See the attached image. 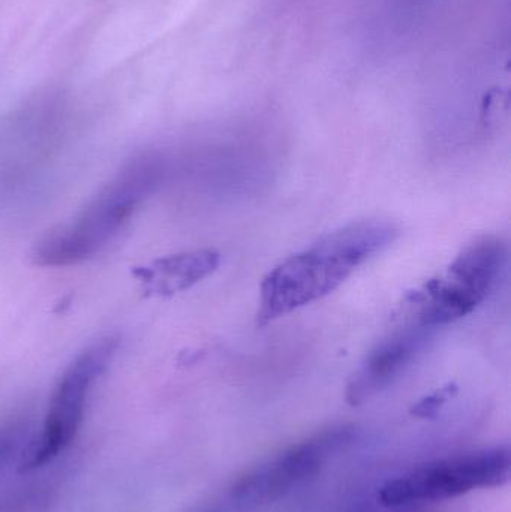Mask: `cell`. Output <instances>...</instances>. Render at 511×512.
<instances>
[{
  "label": "cell",
  "mask_w": 511,
  "mask_h": 512,
  "mask_svg": "<svg viewBox=\"0 0 511 512\" xmlns=\"http://www.w3.org/2000/svg\"><path fill=\"white\" fill-rule=\"evenodd\" d=\"M165 174L167 162L159 153L132 159L77 218L42 237L30 258L39 267H68L98 255L162 185Z\"/></svg>",
  "instance_id": "7a4b0ae2"
},
{
  "label": "cell",
  "mask_w": 511,
  "mask_h": 512,
  "mask_svg": "<svg viewBox=\"0 0 511 512\" xmlns=\"http://www.w3.org/2000/svg\"><path fill=\"white\" fill-rule=\"evenodd\" d=\"M119 340L107 337L84 349L60 376L48 403L41 429L21 460V474L36 471L68 450L83 423L87 399L98 379L116 357Z\"/></svg>",
  "instance_id": "5b68a950"
},
{
  "label": "cell",
  "mask_w": 511,
  "mask_h": 512,
  "mask_svg": "<svg viewBox=\"0 0 511 512\" xmlns=\"http://www.w3.org/2000/svg\"><path fill=\"white\" fill-rule=\"evenodd\" d=\"M354 427L323 430L248 469L183 512H258L308 483L353 442Z\"/></svg>",
  "instance_id": "3957f363"
},
{
  "label": "cell",
  "mask_w": 511,
  "mask_h": 512,
  "mask_svg": "<svg viewBox=\"0 0 511 512\" xmlns=\"http://www.w3.org/2000/svg\"><path fill=\"white\" fill-rule=\"evenodd\" d=\"M30 423L24 418L0 421V480L9 472L20 471L21 460L33 438Z\"/></svg>",
  "instance_id": "9c48e42d"
},
{
  "label": "cell",
  "mask_w": 511,
  "mask_h": 512,
  "mask_svg": "<svg viewBox=\"0 0 511 512\" xmlns=\"http://www.w3.org/2000/svg\"><path fill=\"white\" fill-rule=\"evenodd\" d=\"M507 262V245L495 236L480 237L456 256L440 279L417 292L416 321L437 328L473 313L489 297Z\"/></svg>",
  "instance_id": "8992f818"
},
{
  "label": "cell",
  "mask_w": 511,
  "mask_h": 512,
  "mask_svg": "<svg viewBox=\"0 0 511 512\" xmlns=\"http://www.w3.org/2000/svg\"><path fill=\"white\" fill-rule=\"evenodd\" d=\"M434 333L435 328L414 319L381 340L351 376L345 393L347 402L363 405L387 390L413 364Z\"/></svg>",
  "instance_id": "52a82bcc"
},
{
  "label": "cell",
  "mask_w": 511,
  "mask_h": 512,
  "mask_svg": "<svg viewBox=\"0 0 511 512\" xmlns=\"http://www.w3.org/2000/svg\"><path fill=\"white\" fill-rule=\"evenodd\" d=\"M510 469L509 445L465 451L414 466L384 483L377 498L387 508L449 501L474 490L504 486Z\"/></svg>",
  "instance_id": "277c9868"
},
{
  "label": "cell",
  "mask_w": 511,
  "mask_h": 512,
  "mask_svg": "<svg viewBox=\"0 0 511 512\" xmlns=\"http://www.w3.org/2000/svg\"><path fill=\"white\" fill-rule=\"evenodd\" d=\"M456 388L449 385V387L441 388L437 393L431 394V396L425 397L420 400L417 405H414L413 415L419 418L434 417L438 414L441 408L449 402L450 397L455 393Z\"/></svg>",
  "instance_id": "30bf717a"
},
{
  "label": "cell",
  "mask_w": 511,
  "mask_h": 512,
  "mask_svg": "<svg viewBox=\"0 0 511 512\" xmlns=\"http://www.w3.org/2000/svg\"><path fill=\"white\" fill-rule=\"evenodd\" d=\"M398 236L399 228L393 222L366 219L345 225L291 255L261 283L258 324H269L326 297Z\"/></svg>",
  "instance_id": "6da1fadb"
},
{
  "label": "cell",
  "mask_w": 511,
  "mask_h": 512,
  "mask_svg": "<svg viewBox=\"0 0 511 512\" xmlns=\"http://www.w3.org/2000/svg\"><path fill=\"white\" fill-rule=\"evenodd\" d=\"M221 264V255L213 249L185 252L165 256L149 267L140 268L135 274L149 291L155 294H174L191 288L213 273Z\"/></svg>",
  "instance_id": "ba28073f"
}]
</instances>
